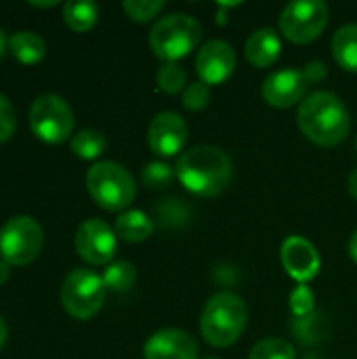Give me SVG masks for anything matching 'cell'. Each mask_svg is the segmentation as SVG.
Wrapping results in <instances>:
<instances>
[{
    "label": "cell",
    "instance_id": "1",
    "mask_svg": "<svg viewBox=\"0 0 357 359\" xmlns=\"http://www.w3.org/2000/svg\"><path fill=\"white\" fill-rule=\"evenodd\" d=\"M181 185L200 198H215L227 189L234 179L229 156L215 145H196L183 151L175 164Z\"/></svg>",
    "mask_w": 357,
    "mask_h": 359
},
{
    "label": "cell",
    "instance_id": "2",
    "mask_svg": "<svg viewBox=\"0 0 357 359\" xmlns=\"http://www.w3.org/2000/svg\"><path fill=\"white\" fill-rule=\"evenodd\" d=\"M297 122L301 133L320 147H335L343 143L351 128L345 103L328 90L307 95L299 105Z\"/></svg>",
    "mask_w": 357,
    "mask_h": 359
},
{
    "label": "cell",
    "instance_id": "3",
    "mask_svg": "<svg viewBox=\"0 0 357 359\" xmlns=\"http://www.w3.org/2000/svg\"><path fill=\"white\" fill-rule=\"evenodd\" d=\"M246 322V303L234 292H217L202 309L200 334L213 347H229L244 334Z\"/></svg>",
    "mask_w": 357,
    "mask_h": 359
},
{
    "label": "cell",
    "instance_id": "4",
    "mask_svg": "<svg viewBox=\"0 0 357 359\" xmlns=\"http://www.w3.org/2000/svg\"><path fill=\"white\" fill-rule=\"evenodd\" d=\"M202 40V25L187 13L160 17L149 32V48L164 63H177L187 57Z\"/></svg>",
    "mask_w": 357,
    "mask_h": 359
},
{
    "label": "cell",
    "instance_id": "5",
    "mask_svg": "<svg viewBox=\"0 0 357 359\" xmlns=\"http://www.w3.org/2000/svg\"><path fill=\"white\" fill-rule=\"evenodd\" d=\"M86 189L97 206L109 212L128 208L137 196V183L133 175L122 164L112 160L97 162L88 168Z\"/></svg>",
    "mask_w": 357,
    "mask_h": 359
},
{
    "label": "cell",
    "instance_id": "6",
    "mask_svg": "<svg viewBox=\"0 0 357 359\" xmlns=\"http://www.w3.org/2000/svg\"><path fill=\"white\" fill-rule=\"evenodd\" d=\"M105 284L93 269H74L61 284V305L74 320L86 322L99 313L105 301Z\"/></svg>",
    "mask_w": 357,
    "mask_h": 359
},
{
    "label": "cell",
    "instance_id": "7",
    "mask_svg": "<svg viewBox=\"0 0 357 359\" xmlns=\"http://www.w3.org/2000/svg\"><path fill=\"white\" fill-rule=\"evenodd\" d=\"M29 128L44 143H63L74 130V111L63 97L44 93L32 101Z\"/></svg>",
    "mask_w": 357,
    "mask_h": 359
},
{
    "label": "cell",
    "instance_id": "8",
    "mask_svg": "<svg viewBox=\"0 0 357 359\" xmlns=\"http://www.w3.org/2000/svg\"><path fill=\"white\" fill-rule=\"evenodd\" d=\"M42 246V227L27 215H17L8 219L0 229V257L8 265L21 267L36 261Z\"/></svg>",
    "mask_w": 357,
    "mask_h": 359
},
{
    "label": "cell",
    "instance_id": "9",
    "mask_svg": "<svg viewBox=\"0 0 357 359\" xmlns=\"http://www.w3.org/2000/svg\"><path fill=\"white\" fill-rule=\"evenodd\" d=\"M328 4L322 0H295L280 13V29L295 44L314 42L328 25Z\"/></svg>",
    "mask_w": 357,
    "mask_h": 359
},
{
    "label": "cell",
    "instance_id": "10",
    "mask_svg": "<svg viewBox=\"0 0 357 359\" xmlns=\"http://www.w3.org/2000/svg\"><path fill=\"white\" fill-rule=\"evenodd\" d=\"M74 246L78 257L88 265H109L116 255L118 236L105 221L86 219L76 231Z\"/></svg>",
    "mask_w": 357,
    "mask_h": 359
},
{
    "label": "cell",
    "instance_id": "11",
    "mask_svg": "<svg viewBox=\"0 0 357 359\" xmlns=\"http://www.w3.org/2000/svg\"><path fill=\"white\" fill-rule=\"evenodd\" d=\"M187 137V122L177 111H160L158 116H154L147 128V145L154 154L162 158H170L183 151Z\"/></svg>",
    "mask_w": 357,
    "mask_h": 359
},
{
    "label": "cell",
    "instance_id": "12",
    "mask_svg": "<svg viewBox=\"0 0 357 359\" xmlns=\"http://www.w3.org/2000/svg\"><path fill=\"white\" fill-rule=\"evenodd\" d=\"M236 69V50L225 40H208L196 55V72L200 82L208 84H223L231 78Z\"/></svg>",
    "mask_w": 357,
    "mask_h": 359
},
{
    "label": "cell",
    "instance_id": "13",
    "mask_svg": "<svg viewBox=\"0 0 357 359\" xmlns=\"http://www.w3.org/2000/svg\"><path fill=\"white\" fill-rule=\"evenodd\" d=\"M309 78L305 72L301 69H280L274 72L271 76L265 78L261 95L265 99V103H269L271 107H292L295 103H299L307 88H309Z\"/></svg>",
    "mask_w": 357,
    "mask_h": 359
},
{
    "label": "cell",
    "instance_id": "14",
    "mask_svg": "<svg viewBox=\"0 0 357 359\" xmlns=\"http://www.w3.org/2000/svg\"><path fill=\"white\" fill-rule=\"evenodd\" d=\"M280 257L286 273L299 284H307L320 273V255L316 246L301 236H290L288 240H284Z\"/></svg>",
    "mask_w": 357,
    "mask_h": 359
},
{
    "label": "cell",
    "instance_id": "15",
    "mask_svg": "<svg viewBox=\"0 0 357 359\" xmlns=\"http://www.w3.org/2000/svg\"><path fill=\"white\" fill-rule=\"evenodd\" d=\"M145 359H200V345L198 341L179 328H164L154 332L145 347Z\"/></svg>",
    "mask_w": 357,
    "mask_h": 359
},
{
    "label": "cell",
    "instance_id": "16",
    "mask_svg": "<svg viewBox=\"0 0 357 359\" xmlns=\"http://www.w3.org/2000/svg\"><path fill=\"white\" fill-rule=\"evenodd\" d=\"M244 53L250 65L261 67V69L271 67L282 53V42H280L278 32L274 27H261L252 32L250 38L246 40Z\"/></svg>",
    "mask_w": 357,
    "mask_h": 359
},
{
    "label": "cell",
    "instance_id": "17",
    "mask_svg": "<svg viewBox=\"0 0 357 359\" xmlns=\"http://www.w3.org/2000/svg\"><path fill=\"white\" fill-rule=\"evenodd\" d=\"M8 50L11 55L23 63V65H36L44 59L46 55V42L36 34V32H15L8 38Z\"/></svg>",
    "mask_w": 357,
    "mask_h": 359
},
{
    "label": "cell",
    "instance_id": "18",
    "mask_svg": "<svg viewBox=\"0 0 357 359\" xmlns=\"http://www.w3.org/2000/svg\"><path fill=\"white\" fill-rule=\"evenodd\" d=\"M114 231L120 240H124L128 244H137L151 236L154 221L141 210H126L116 219Z\"/></svg>",
    "mask_w": 357,
    "mask_h": 359
},
{
    "label": "cell",
    "instance_id": "19",
    "mask_svg": "<svg viewBox=\"0 0 357 359\" xmlns=\"http://www.w3.org/2000/svg\"><path fill=\"white\" fill-rule=\"evenodd\" d=\"M332 57L345 72L357 74V23H345L332 36Z\"/></svg>",
    "mask_w": 357,
    "mask_h": 359
},
{
    "label": "cell",
    "instance_id": "20",
    "mask_svg": "<svg viewBox=\"0 0 357 359\" xmlns=\"http://www.w3.org/2000/svg\"><path fill=\"white\" fill-rule=\"evenodd\" d=\"M99 19V6L93 0H69L63 4V21L74 32H88Z\"/></svg>",
    "mask_w": 357,
    "mask_h": 359
},
{
    "label": "cell",
    "instance_id": "21",
    "mask_svg": "<svg viewBox=\"0 0 357 359\" xmlns=\"http://www.w3.org/2000/svg\"><path fill=\"white\" fill-rule=\"evenodd\" d=\"M105 137L103 133L95 130V128H84L80 133H76L69 141L72 151L82 158V160H97L103 151H105Z\"/></svg>",
    "mask_w": 357,
    "mask_h": 359
},
{
    "label": "cell",
    "instance_id": "22",
    "mask_svg": "<svg viewBox=\"0 0 357 359\" xmlns=\"http://www.w3.org/2000/svg\"><path fill=\"white\" fill-rule=\"evenodd\" d=\"M103 284L107 290H114V292H124L128 290L135 280H137V269L133 263L128 261H114L105 267L103 271Z\"/></svg>",
    "mask_w": 357,
    "mask_h": 359
},
{
    "label": "cell",
    "instance_id": "23",
    "mask_svg": "<svg viewBox=\"0 0 357 359\" xmlns=\"http://www.w3.org/2000/svg\"><path fill=\"white\" fill-rule=\"evenodd\" d=\"M248 359H295V347L286 339H263L250 349Z\"/></svg>",
    "mask_w": 357,
    "mask_h": 359
},
{
    "label": "cell",
    "instance_id": "24",
    "mask_svg": "<svg viewBox=\"0 0 357 359\" xmlns=\"http://www.w3.org/2000/svg\"><path fill=\"white\" fill-rule=\"evenodd\" d=\"M156 82H158V88L166 95H175L179 90L185 88L187 84V74L185 69L179 65V63H164L158 74H156Z\"/></svg>",
    "mask_w": 357,
    "mask_h": 359
},
{
    "label": "cell",
    "instance_id": "25",
    "mask_svg": "<svg viewBox=\"0 0 357 359\" xmlns=\"http://www.w3.org/2000/svg\"><path fill=\"white\" fill-rule=\"evenodd\" d=\"M122 8L133 21L147 23L154 17H158V13L164 8V2L162 0H124Z\"/></svg>",
    "mask_w": 357,
    "mask_h": 359
},
{
    "label": "cell",
    "instance_id": "26",
    "mask_svg": "<svg viewBox=\"0 0 357 359\" xmlns=\"http://www.w3.org/2000/svg\"><path fill=\"white\" fill-rule=\"evenodd\" d=\"M177 177L175 168H170L164 162H149L143 172H141V181L149 187V189H164L166 185H170V181Z\"/></svg>",
    "mask_w": 357,
    "mask_h": 359
},
{
    "label": "cell",
    "instance_id": "27",
    "mask_svg": "<svg viewBox=\"0 0 357 359\" xmlns=\"http://www.w3.org/2000/svg\"><path fill=\"white\" fill-rule=\"evenodd\" d=\"M189 208L183 206L181 200H166L158 206V219L164 227H177L187 221Z\"/></svg>",
    "mask_w": 357,
    "mask_h": 359
},
{
    "label": "cell",
    "instance_id": "28",
    "mask_svg": "<svg viewBox=\"0 0 357 359\" xmlns=\"http://www.w3.org/2000/svg\"><path fill=\"white\" fill-rule=\"evenodd\" d=\"M210 99V90L204 82H191L185 90H183V107L189 111H200L208 105Z\"/></svg>",
    "mask_w": 357,
    "mask_h": 359
},
{
    "label": "cell",
    "instance_id": "29",
    "mask_svg": "<svg viewBox=\"0 0 357 359\" xmlns=\"http://www.w3.org/2000/svg\"><path fill=\"white\" fill-rule=\"evenodd\" d=\"M17 128V116L11 101L0 93V143L8 141Z\"/></svg>",
    "mask_w": 357,
    "mask_h": 359
},
{
    "label": "cell",
    "instance_id": "30",
    "mask_svg": "<svg viewBox=\"0 0 357 359\" xmlns=\"http://www.w3.org/2000/svg\"><path fill=\"white\" fill-rule=\"evenodd\" d=\"M305 74H307V78H309V82H316V80H320V78H324L326 76V65L324 63H311L309 67H305Z\"/></svg>",
    "mask_w": 357,
    "mask_h": 359
},
{
    "label": "cell",
    "instance_id": "31",
    "mask_svg": "<svg viewBox=\"0 0 357 359\" xmlns=\"http://www.w3.org/2000/svg\"><path fill=\"white\" fill-rule=\"evenodd\" d=\"M8 278H11V265H8L6 261H2V259H0V286H2V284H6V282H8Z\"/></svg>",
    "mask_w": 357,
    "mask_h": 359
},
{
    "label": "cell",
    "instance_id": "32",
    "mask_svg": "<svg viewBox=\"0 0 357 359\" xmlns=\"http://www.w3.org/2000/svg\"><path fill=\"white\" fill-rule=\"evenodd\" d=\"M347 187H349V194H351V198H356L357 200V168L349 175V181H347Z\"/></svg>",
    "mask_w": 357,
    "mask_h": 359
},
{
    "label": "cell",
    "instance_id": "33",
    "mask_svg": "<svg viewBox=\"0 0 357 359\" xmlns=\"http://www.w3.org/2000/svg\"><path fill=\"white\" fill-rule=\"evenodd\" d=\"M349 257H351V259L357 263V229L353 231L351 240H349Z\"/></svg>",
    "mask_w": 357,
    "mask_h": 359
},
{
    "label": "cell",
    "instance_id": "34",
    "mask_svg": "<svg viewBox=\"0 0 357 359\" xmlns=\"http://www.w3.org/2000/svg\"><path fill=\"white\" fill-rule=\"evenodd\" d=\"M6 334H8V330H6V322L2 320V316H0V349H2V345L6 343Z\"/></svg>",
    "mask_w": 357,
    "mask_h": 359
},
{
    "label": "cell",
    "instance_id": "35",
    "mask_svg": "<svg viewBox=\"0 0 357 359\" xmlns=\"http://www.w3.org/2000/svg\"><path fill=\"white\" fill-rule=\"evenodd\" d=\"M32 6H40V8H50V6H57V0H48V2H38V0H29Z\"/></svg>",
    "mask_w": 357,
    "mask_h": 359
},
{
    "label": "cell",
    "instance_id": "36",
    "mask_svg": "<svg viewBox=\"0 0 357 359\" xmlns=\"http://www.w3.org/2000/svg\"><path fill=\"white\" fill-rule=\"evenodd\" d=\"M6 48H8V38H6V34L0 29V57L6 53Z\"/></svg>",
    "mask_w": 357,
    "mask_h": 359
},
{
    "label": "cell",
    "instance_id": "37",
    "mask_svg": "<svg viewBox=\"0 0 357 359\" xmlns=\"http://www.w3.org/2000/svg\"><path fill=\"white\" fill-rule=\"evenodd\" d=\"M305 359H320V358H318V355H307Z\"/></svg>",
    "mask_w": 357,
    "mask_h": 359
},
{
    "label": "cell",
    "instance_id": "38",
    "mask_svg": "<svg viewBox=\"0 0 357 359\" xmlns=\"http://www.w3.org/2000/svg\"><path fill=\"white\" fill-rule=\"evenodd\" d=\"M202 359H219V358H202Z\"/></svg>",
    "mask_w": 357,
    "mask_h": 359
}]
</instances>
